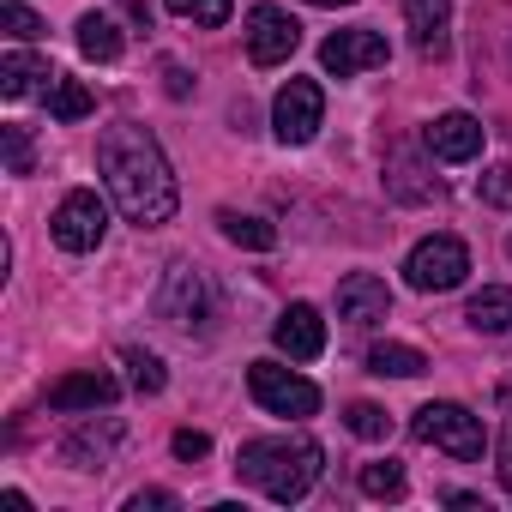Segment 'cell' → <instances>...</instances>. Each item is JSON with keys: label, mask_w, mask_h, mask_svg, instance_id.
<instances>
[{"label": "cell", "mask_w": 512, "mask_h": 512, "mask_svg": "<svg viewBox=\"0 0 512 512\" xmlns=\"http://www.w3.org/2000/svg\"><path fill=\"white\" fill-rule=\"evenodd\" d=\"M97 169L109 181V199L121 205L127 223L139 229H157L175 217L181 205V187H175V169L163 157V145L139 127V121H115L97 133Z\"/></svg>", "instance_id": "cell-1"}, {"label": "cell", "mask_w": 512, "mask_h": 512, "mask_svg": "<svg viewBox=\"0 0 512 512\" xmlns=\"http://www.w3.org/2000/svg\"><path fill=\"white\" fill-rule=\"evenodd\" d=\"M320 464H326V452L308 434H266V440H247L235 452V476L253 482V488H260L266 500H278V506H296L320 482Z\"/></svg>", "instance_id": "cell-2"}, {"label": "cell", "mask_w": 512, "mask_h": 512, "mask_svg": "<svg viewBox=\"0 0 512 512\" xmlns=\"http://www.w3.org/2000/svg\"><path fill=\"white\" fill-rule=\"evenodd\" d=\"M410 434L422 440V446H440V452H452L458 464H476L482 458V446H488V428H482V416H470L464 404H452V398H434V404H422L416 416H410Z\"/></svg>", "instance_id": "cell-3"}, {"label": "cell", "mask_w": 512, "mask_h": 512, "mask_svg": "<svg viewBox=\"0 0 512 512\" xmlns=\"http://www.w3.org/2000/svg\"><path fill=\"white\" fill-rule=\"evenodd\" d=\"M470 278V247L458 235H428L410 247V260H404V284L416 296H446Z\"/></svg>", "instance_id": "cell-4"}, {"label": "cell", "mask_w": 512, "mask_h": 512, "mask_svg": "<svg viewBox=\"0 0 512 512\" xmlns=\"http://www.w3.org/2000/svg\"><path fill=\"white\" fill-rule=\"evenodd\" d=\"M247 392H253V404H260V410H272V416H296V422L320 410V386L302 380V374L284 368V362H253V368H247Z\"/></svg>", "instance_id": "cell-5"}, {"label": "cell", "mask_w": 512, "mask_h": 512, "mask_svg": "<svg viewBox=\"0 0 512 512\" xmlns=\"http://www.w3.org/2000/svg\"><path fill=\"white\" fill-rule=\"evenodd\" d=\"M157 314H163V326H175V332H205L211 314H217V296H211L205 272H199V266H169V278H163V290H157Z\"/></svg>", "instance_id": "cell-6"}, {"label": "cell", "mask_w": 512, "mask_h": 512, "mask_svg": "<svg viewBox=\"0 0 512 512\" xmlns=\"http://www.w3.org/2000/svg\"><path fill=\"white\" fill-rule=\"evenodd\" d=\"M49 235H55L67 253H91V247H103V235H109V205H103L91 187H73V193L55 205Z\"/></svg>", "instance_id": "cell-7"}, {"label": "cell", "mask_w": 512, "mask_h": 512, "mask_svg": "<svg viewBox=\"0 0 512 512\" xmlns=\"http://www.w3.org/2000/svg\"><path fill=\"white\" fill-rule=\"evenodd\" d=\"M320 121H326V91H320L314 79H290V85L272 97V133H278L284 145H308V139L320 133Z\"/></svg>", "instance_id": "cell-8"}, {"label": "cell", "mask_w": 512, "mask_h": 512, "mask_svg": "<svg viewBox=\"0 0 512 512\" xmlns=\"http://www.w3.org/2000/svg\"><path fill=\"white\" fill-rule=\"evenodd\" d=\"M296 43H302V25L284 7L266 0V7L247 13V55H253V67H284L296 55Z\"/></svg>", "instance_id": "cell-9"}, {"label": "cell", "mask_w": 512, "mask_h": 512, "mask_svg": "<svg viewBox=\"0 0 512 512\" xmlns=\"http://www.w3.org/2000/svg\"><path fill=\"white\" fill-rule=\"evenodd\" d=\"M320 67L332 79H356L368 67H386V37L380 31H332L320 43Z\"/></svg>", "instance_id": "cell-10"}, {"label": "cell", "mask_w": 512, "mask_h": 512, "mask_svg": "<svg viewBox=\"0 0 512 512\" xmlns=\"http://www.w3.org/2000/svg\"><path fill=\"white\" fill-rule=\"evenodd\" d=\"M422 145H428V157H440V163H470V157L482 151V121L464 115V109L434 115L428 133H422Z\"/></svg>", "instance_id": "cell-11"}, {"label": "cell", "mask_w": 512, "mask_h": 512, "mask_svg": "<svg viewBox=\"0 0 512 512\" xmlns=\"http://www.w3.org/2000/svg\"><path fill=\"white\" fill-rule=\"evenodd\" d=\"M392 314V290H386V278H374V272H350L344 284H338V320L344 326H380Z\"/></svg>", "instance_id": "cell-12"}, {"label": "cell", "mask_w": 512, "mask_h": 512, "mask_svg": "<svg viewBox=\"0 0 512 512\" xmlns=\"http://www.w3.org/2000/svg\"><path fill=\"white\" fill-rule=\"evenodd\" d=\"M272 344H278L290 362H314V356L326 350V320H320V308L290 302V308L278 314V326H272Z\"/></svg>", "instance_id": "cell-13"}, {"label": "cell", "mask_w": 512, "mask_h": 512, "mask_svg": "<svg viewBox=\"0 0 512 512\" xmlns=\"http://www.w3.org/2000/svg\"><path fill=\"white\" fill-rule=\"evenodd\" d=\"M404 25H410V43L416 55H446V31H452V0H404Z\"/></svg>", "instance_id": "cell-14"}, {"label": "cell", "mask_w": 512, "mask_h": 512, "mask_svg": "<svg viewBox=\"0 0 512 512\" xmlns=\"http://www.w3.org/2000/svg\"><path fill=\"white\" fill-rule=\"evenodd\" d=\"M115 392H121V386H115L103 368H85V374H67V380L49 386V410H109Z\"/></svg>", "instance_id": "cell-15"}, {"label": "cell", "mask_w": 512, "mask_h": 512, "mask_svg": "<svg viewBox=\"0 0 512 512\" xmlns=\"http://www.w3.org/2000/svg\"><path fill=\"white\" fill-rule=\"evenodd\" d=\"M386 193L404 199V205H428V199H440V181H428V169L416 163V151L398 145V151L386 157Z\"/></svg>", "instance_id": "cell-16"}, {"label": "cell", "mask_w": 512, "mask_h": 512, "mask_svg": "<svg viewBox=\"0 0 512 512\" xmlns=\"http://www.w3.org/2000/svg\"><path fill=\"white\" fill-rule=\"evenodd\" d=\"M115 446H121V422H103V428H79V434L61 446V458H67L73 470H103Z\"/></svg>", "instance_id": "cell-17"}, {"label": "cell", "mask_w": 512, "mask_h": 512, "mask_svg": "<svg viewBox=\"0 0 512 512\" xmlns=\"http://www.w3.org/2000/svg\"><path fill=\"white\" fill-rule=\"evenodd\" d=\"M43 79H55V67H49L43 55H31V49H13L7 61H0V91H7L13 103L31 97V91H49Z\"/></svg>", "instance_id": "cell-18"}, {"label": "cell", "mask_w": 512, "mask_h": 512, "mask_svg": "<svg viewBox=\"0 0 512 512\" xmlns=\"http://www.w3.org/2000/svg\"><path fill=\"white\" fill-rule=\"evenodd\" d=\"M464 320H470V332H512V284H488V290H476L470 296V308H464Z\"/></svg>", "instance_id": "cell-19"}, {"label": "cell", "mask_w": 512, "mask_h": 512, "mask_svg": "<svg viewBox=\"0 0 512 512\" xmlns=\"http://www.w3.org/2000/svg\"><path fill=\"white\" fill-rule=\"evenodd\" d=\"M368 374H392V380H416V374H428V356L416 350V344H374L368 350Z\"/></svg>", "instance_id": "cell-20"}, {"label": "cell", "mask_w": 512, "mask_h": 512, "mask_svg": "<svg viewBox=\"0 0 512 512\" xmlns=\"http://www.w3.org/2000/svg\"><path fill=\"white\" fill-rule=\"evenodd\" d=\"M79 55L85 61H121V31L109 13H85L79 19Z\"/></svg>", "instance_id": "cell-21"}, {"label": "cell", "mask_w": 512, "mask_h": 512, "mask_svg": "<svg viewBox=\"0 0 512 512\" xmlns=\"http://www.w3.org/2000/svg\"><path fill=\"white\" fill-rule=\"evenodd\" d=\"M43 103H49V115H55V121H85V115L97 109V97H91L79 79H67V73H55V79H49Z\"/></svg>", "instance_id": "cell-22"}, {"label": "cell", "mask_w": 512, "mask_h": 512, "mask_svg": "<svg viewBox=\"0 0 512 512\" xmlns=\"http://www.w3.org/2000/svg\"><path fill=\"white\" fill-rule=\"evenodd\" d=\"M217 223H223V235H229L235 247H253V253L278 247V229H272L266 217H247V211H217Z\"/></svg>", "instance_id": "cell-23"}, {"label": "cell", "mask_w": 512, "mask_h": 512, "mask_svg": "<svg viewBox=\"0 0 512 512\" xmlns=\"http://www.w3.org/2000/svg\"><path fill=\"white\" fill-rule=\"evenodd\" d=\"M0 151H7V175H37V145L25 127H0Z\"/></svg>", "instance_id": "cell-24"}, {"label": "cell", "mask_w": 512, "mask_h": 512, "mask_svg": "<svg viewBox=\"0 0 512 512\" xmlns=\"http://www.w3.org/2000/svg\"><path fill=\"white\" fill-rule=\"evenodd\" d=\"M169 13L175 19H187V25H205V31H217V25H229V0H169Z\"/></svg>", "instance_id": "cell-25"}, {"label": "cell", "mask_w": 512, "mask_h": 512, "mask_svg": "<svg viewBox=\"0 0 512 512\" xmlns=\"http://www.w3.org/2000/svg\"><path fill=\"white\" fill-rule=\"evenodd\" d=\"M362 494L368 500H398L404 494V470L386 458V464H362Z\"/></svg>", "instance_id": "cell-26"}, {"label": "cell", "mask_w": 512, "mask_h": 512, "mask_svg": "<svg viewBox=\"0 0 512 512\" xmlns=\"http://www.w3.org/2000/svg\"><path fill=\"white\" fill-rule=\"evenodd\" d=\"M476 199L494 205V211H512V163H494L476 175Z\"/></svg>", "instance_id": "cell-27"}, {"label": "cell", "mask_w": 512, "mask_h": 512, "mask_svg": "<svg viewBox=\"0 0 512 512\" xmlns=\"http://www.w3.org/2000/svg\"><path fill=\"white\" fill-rule=\"evenodd\" d=\"M121 362L133 368V392H145V398H151V392H163V380H169V374H163V362H157L151 350H121Z\"/></svg>", "instance_id": "cell-28"}, {"label": "cell", "mask_w": 512, "mask_h": 512, "mask_svg": "<svg viewBox=\"0 0 512 512\" xmlns=\"http://www.w3.org/2000/svg\"><path fill=\"white\" fill-rule=\"evenodd\" d=\"M344 422H350V434H356V440H386V434H392V416H386L380 404H350V416H344Z\"/></svg>", "instance_id": "cell-29"}, {"label": "cell", "mask_w": 512, "mask_h": 512, "mask_svg": "<svg viewBox=\"0 0 512 512\" xmlns=\"http://www.w3.org/2000/svg\"><path fill=\"white\" fill-rule=\"evenodd\" d=\"M0 25H7V37H19V43L43 37V25H37V13L25 7V0H7V7H0Z\"/></svg>", "instance_id": "cell-30"}, {"label": "cell", "mask_w": 512, "mask_h": 512, "mask_svg": "<svg viewBox=\"0 0 512 512\" xmlns=\"http://www.w3.org/2000/svg\"><path fill=\"white\" fill-rule=\"evenodd\" d=\"M169 506H181L169 488H139V494L127 500V512H169Z\"/></svg>", "instance_id": "cell-31"}, {"label": "cell", "mask_w": 512, "mask_h": 512, "mask_svg": "<svg viewBox=\"0 0 512 512\" xmlns=\"http://www.w3.org/2000/svg\"><path fill=\"white\" fill-rule=\"evenodd\" d=\"M169 446H175V458H187V464H193V458H205V452H211V440H205V434H199V428H181V434H175V440H169Z\"/></svg>", "instance_id": "cell-32"}, {"label": "cell", "mask_w": 512, "mask_h": 512, "mask_svg": "<svg viewBox=\"0 0 512 512\" xmlns=\"http://www.w3.org/2000/svg\"><path fill=\"white\" fill-rule=\"evenodd\" d=\"M500 488H506V494H512V434H506V440H500Z\"/></svg>", "instance_id": "cell-33"}, {"label": "cell", "mask_w": 512, "mask_h": 512, "mask_svg": "<svg viewBox=\"0 0 512 512\" xmlns=\"http://www.w3.org/2000/svg\"><path fill=\"white\" fill-rule=\"evenodd\" d=\"M163 73H169V91H175V97H187V73H181V67H175V61H169V67H163Z\"/></svg>", "instance_id": "cell-34"}, {"label": "cell", "mask_w": 512, "mask_h": 512, "mask_svg": "<svg viewBox=\"0 0 512 512\" xmlns=\"http://www.w3.org/2000/svg\"><path fill=\"white\" fill-rule=\"evenodd\" d=\"M308 7H356V0H308Z\"/></svg>", "instance_id": "cell-35"}, {"label": "cell", "mask_w": 512, "mask_h": 512, "mask_svg": "<svg viewBox=\"0 0 512 512\" xmlns=\"http://www.w3.org/2000/svg\"><path fill=\"white\" fill-rule=\"evenodd\" d=\"M506 260H512V235H506Z\"/></svg>", "instance_id": "cell-36"}]
</instances>
